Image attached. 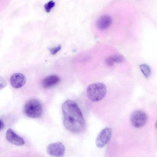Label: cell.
Masks as SVG:
<instances>
[{"label":"cell","mask_w":157,"mask_h":157,"mask_svg":"<svg viewBox=\"0 0 157 157\" xmlns=\"http://www.w3.org/2000/svg\"><path fill=\"white\" fill-rule=\"evenodd\" d=\"M63 122L64 127L71 132L78 133L84 129L85 122L82 113L74 101L67 100L62 106Z\"/></svg>","instance_id":"cell-1"},{"label":"cell","mask_w":157,"mask_h":157,"mask_svg":"<svg viewBox=\"0 0 157 157\" xmlns=\"http://www.w3.org/2000/svg\"><path fill=\"white\" fill-rule=\"evenodd\" d=\"M107 88L101 82H96L90 84L86 90L87 95L91 101L96 102L102 100L105 96Z\"/></svg>","instance_id":"cell-2"},{"label":"cell","mask_w":157,"mask_h":157,"mask_svg":"<svg viewBox=\"0 0 157 157\" xmlns=\"http://www.w3.org/2000/svg\"><path fill=\"white\" fill-rule=\"evenodd\" d=\"M24 111L29 117L36 118L40 117L42 113L43 109L40 102L36 99L28 101L25 104Z\"/></svg>","instance_id":"cell-3"},{"label":"cell","mask_w":157,"mask_h":157,"mask_svg":"<svg viewBox=\"0 0 157 157\" xmlns=\"http://www.w3.org/2000/svg\"><path fill=\"white\" fill-rule=\"evenodd\" d=\"M112 134V129L107 127L102 129L99 133L96 138L95 144L99 148L105 146L109 142Z\"/></svg>","instance_id":"cell-4"},{"label":"cell","mask_w":157,"mask_h":157,"mask_svg":"<svg viewBox=\"0 0 157 157\" xmlns=\"http://www.w3.org/2000/svg\"><path fill=\"white\" fill-rule=\"evenodd\" d=\"M147 121L146 114L144 111L137 110L134 112L130 117L132 125L136 128H140L144 126Z\"/></svg>","instance_id":"cell-5"},{"label":"cell","mask_w":157,"mask_h":157,"mask_svg":"<svg viewBox=\"0 0 157 157\" xmlns=\"http://www.w3.org/2000/svg\"><path fill=\"white\" fill-rule=\"evenodd\" d=\"M47 151L50 155L55 157H63L65 152V147L60 142L49 144L47 147Z\"/></svg>","instance_id":"cell-6"},{"label":"cell","mask_w":157,"mask_h":157,"mask_svg":"<svg viewBox=\"0 0 157 157\" xmlns=\"http://www.w3.org/2000/svg\"><path fill=\"white\" fill-rule=\"evenodd\" d=\"M6 138L9 142L17 146H22L25 143L24 139L17 134L11 128H8L7 130L6 133Z\"/></svg>","instance_id":"cell-7"},{"label":"cell","mask_w":157,"mask_h":157,"mask_svg":"<svg viewBox=\"0 0 157 157\" xmlns=\"http://www.w3.org/2000/svg\"><path fill=\"white\" fill-rule=\"evenodd\" d=\"M10 81L13 87L19 88L25 85L26 82V78L24 75L20 73H15L11 75Z\"/></svg>","instance_id":"cell-8"},{"label":"cell","mask_w":157,"mask_h":157,"mask_svg":"<svg viewBox=\"0 0 157 157\" xmlns=\"http://www.w3.org/2000/svg\"><path fill=\"white\" fill-rule=\"evenodd\" d=\"M60 81V78L58 76L51 75L44 78L42 81L41 85L45 88H49L57 85Z\"/></svg>","instance_id":"cell-9"},{"label":"cell","mask_w":157,"mask_h":157,"mask_svg":"<svg viewBox=\"0 0 157 157\" xmlns=\"http://www.w3.org/2000/svg\"><path fill=\"white\" fill-rule=\"evenodd\" d=\"M112 19L108 15H104L98 20L97 22V26L100 29H105L107 28L111 25Z\"/></svg>","instance_id":"cell-10"},{"label":"cell","mask_w":157,"mask_h":157,"mask_svg":"<svg viewBox=\"0 0 157 157\" xmlns=\"http://www.w3.org/2000/svg\"><path fill=\"white\" fill-rule=\"evenodd\" d=\"M140 68L144 76L147 78H149L151 72L149 66L146 64H143L140 66Z\"/></svg>","instance_id":"cell-11"},{"label":"cell","mask_w":157,"mask_h":157,"mask_svg":"<svg viewBox=\"0 0 157 157\" xmlns=\"http://www.w3.org/2000/svg\"><path fill=\"white\" fill-rule=\"evenodd\" d=\"M55 2L52 0H51L44 5V7L46 11L48 13L50 12L51 10L55 5Z\"/></svg>","instance_id":"cell-12"},{"label":"cell","mask_w":157,"mask_h":157,"mask_svg":"<svg viewBox=\"0 0 157 157\" xmlns=\"http://www.w3.org/2000/svg\"><path fill=\"white\" fill-rule=\"evenodd\" d=\"M112 57L114 63H121L124 61V59L123 56L121 55H116Z\"/></svg>","instance_id":"cell-13"},{"label":"cell","mask_w":157,"mask_h":157,"mask_svg":"<svg viewBox=\"0 0 157 157\" xmlns=\"http://www.w3.org/2000/svg\"><path fill=\"white\" fill-rule=\"evenodd\" d=\"M61 49V46L60 45H58L57 47L49 48L50 52L52 55H55L56 53Z\"/></svg>","instance_id":"cell-14"},{"label":"cell","mask_w":157,"mask_h":157,"mask_svg":"<svg viewBox=\"0 0 157 157\" xmlns=\"http://www.w3.org/2000/svg\"><path fill=\"white\" fill-rule=\"evenodd\" d=\"M105 63L106 64L109 66H113L114 63L112 56L107 57L105 59Z\"/></svg>","instance_id":"cell-15"},{"label":"cell","mask_w":157,"mask_h":157,"mask_svg":"<svg viewBox=\"0 0 157 157\" xmlns=\"http://www.w3.org/2000/svg\"><path fill=\"white\" fill-rule=\"evenodd\" d=\"M0 130H1L3 129L4 127V124L3 121L0 119Z\"/></svg>","instance_id":"cell-16"},{"label":"cell","mask_w":157,"mask_h":157,"mask_svg":"<svg viewBox=\"0 0 157 157\" xmlns=\"http://www.w3.org/2000/svg\"><path fill=\"white\" fill-rule=\"evenodd\" d=\"M155 126H156V128L157 129V121H156V122Z\"/></svg>","instance_id":"cell-17"}]
</instances>
